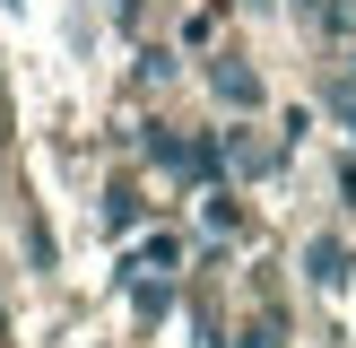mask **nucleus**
Segmentation results:
<instances>
[{"mask_svg": "<svg viewBox=\"0 0 356 348\" xmlns=\"http://www.w3.org/2000/svg\"><path fill=\"white\" fill-rule=\"evenodd\" d=\"M339 113H348V122H356V87H339Z\"/></svg>", "mask_w": 356, "mask_h": 348, "instance_id": "nucleus-2", "label": "nucleus"}, {"mask_svg": "<svg viewBox=\"0 0 356 348\" xmlns=\"http://www.w3.org/2000/svg\"><path fill=\"white\" fill-rule=\"evenodd\" d=\"M0 348H9V305H0Z\"/></svg>", "mask_w": 356, "mask_h": 348, "instance_id": "nucleus-3", "label": "nucleus"}, {"mask_svg": "<svg viewBox=\"0 0 356 348\" xmlns=\"http://www.w3.org/2000/svg\"><path fill=\"white\" fill-rule=\"evenodd\" d=\"M209 87H218L226 104H243V113H252V104H261V79H252V70L235 61V52H218V61H209Z\"/></svg>", "mask_w": 356, "mask_h": 348, "instance_id": "nucleus-1", "label": "nucleus"}]
</instances>
